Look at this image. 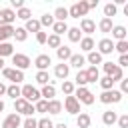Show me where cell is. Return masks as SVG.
<instances>
[{
  "label": "cell",
  "instance_id": "1",
  "mask_svg": "<svg viewBox=\"0 0 128 128\" xmlns=\"http://www.w3.org/2000/svg\"><path fill=\"white\" fill-rule=\"evenodd\" d=\"M20 96H22L26 102H38V100H40V92H38L34 86H30V84H26V86L20 88Z\"/></svg>",
  "mask_w": 128,
  "mask_h": 128
},
{
  "label": "cell",
  "instance_id": "2",
  "mask_svg": "<svg viewBox=\"0 0 128 128\" xmlns=\"http://www.w3.org/2000/svg\"><path fill=\"white\" fill-rule=\"evenodd\" d=\"M104 72H106L108 78H112V82L122 80V68L116 66V64H112V62H104Z\"/></svg>",
  "mask_w": 128,
  "mask_h": 128
},
{
  "label": "cell",
  "instance_id": "3",
  "mask_svg": "<svg viewBox=\"0 0 128 128\" xmlns=\"http://www.w3.org/2000/svg\"><path fill=\"white\" fill-rule=\"evenodd\" d=\"M122 100V92H118V90H104L102 94H100V102L102 104H116V102H120Z\"/></svg>",
  "mask_w": 128,
  "mask_h": 128
},
{
  "label": "cell",
  "instance_id": "4",
  "mask_svg": "<svg viewBox=\"0 0 128 128\" xmlns=\"http://www.w3.org/2000/svg\"><path fill=\"white\" fill-rule=\"evenodd\" d=\"M14 108H16V114L20 112V114H26V116H32L36 110H34V106L30 104V102H26L24 98H18V100H14Z\"/></svg>",
  "mask_w": 128,
  "mask_h": 128
},
{
  "label": "cell",
  "instance_id": "5",
  "mask_svg": "<svg viewBox=\"0 0 128 128\" xmlns=\"http://www.w3.org/2000/svg\"><path fill=\"white\" fill-rule=\"evenodd\" d=\"M78 102H82V104H94V94L86 88V86H82V88H78L76 90V96H74Z\"/></svg>",
  "mask_w": 128,
  "mask_h": 128
},
{
  "label": "cell",
  "instance_id": "6",
  "mask_svg": "<svg viewBox=\"0 0 128 128\" xmlns=\"http://www.w3.org/2000/svg\"><path fill=\"white\" fill-rule=\"evenodd\" d=\"M12 64L16 66V70H24V68H28L32 62H30V58H28L26 54H12Z\"/></svg>",
  "mask_w": 128,
  "mask_h": 128
},
{
  "label": "cell",
  "instance_id": "7",
  "mask_svg": "<svg viewBox=\"0 0 128 128\" xmlns=\"http://www.w3.org/2000/svg\"><path fill=\"white\" fill-rule=\"evenodd\" d=\"M2 74H4V78L12 80L14 84H18V82H22V80H24L22 70H16V68H4V70H2Z\"/></svg>",
  "mask_w": 128,
  "mask_h": 128
},
{
  "label": "cell",
  "instance_id": "8",
  "mask_svg": "<svg viewBox=\"0 0 128 128\" xmlns=\"http://www.w3.org/2000/svg\"><path fill=\"white\" fill-rule=\"evenodd\" d=\"M64 108H66V112H70V114H80V102H78L74 96H66Z\"/></svg>",
  "mask_w": 128,
  "mask_h": 128
},
{
  "label": "cell",
  "instance_id": "9",
  "mask_svg": "<svg viewBox=\"0 0 128 128\" xmlns=\"http://www.w3.org/2000/svg\"><path fill=\"white\" fill-rule=\"evenodd\" d=\"M14 20H16V14H14L10 8L0 10V26H12Z\"/></svg>",
  "mask_w": 128,
  "mask_h": 128
},
{
  "label": "cell",
  "instance_id": "10",
  "mask_svg": "<svg viewBox=\"0 0 128 128\" xmlns=\"http://www.w3.org/2000/svg\"><path fill=\"white\" fill-rule=\"evenodd\" d=\"M98 48H100V50H98L100 56H102V54H110V52L114 50V42H112L110 38H102V40L98 42Z\"/></svg>",
  "mask_w": 128,
  "mask_h": 128
},
{
  "label": "cell",
  "instance_id": "11",
  "mask_svg": "<svg viewBox=\"0 0 128 128\" xmlns=\"http://www.w3.org/2000/svg\"><path fill=\"white\" fill-rule=\"evenodd\" d=\"M34 64H36V68H38V72H40V70H46V68L52 64V60H50L48 54H40V56H36Z\"/></svg>",
  "mask_w": 128,
  "mask_h": 128
},
{
  "label": "cell",
  "instance_id": "12",
  "mask_svg": "<svg viewBox=\"0 0 128 128\" xmlns=\"http://www.w3.org/2000/svg\"><path fill=\"white\" fill-rule=\"evenodd\" d=\"M20 126V116L18 114H8L6 120L2 122V128H18Z\"/></svg>",
  "mask_w": 128,
  "mask_h": 128
},
{
  "label": "cell",
  "instance_id": "13",
  "mask_svg": "<svg viewBox=\"0 0 128 128\" xmlns=\"http://www.w3.org/2000/svg\"><path fill=\"white\" fill-rule=\"evenodd\" d=\"M80 32H86V34H92L94 30H96V24L90 20V18H84L82 22H80V28H78Z\"/></svg>",
  "mask_w": 128,
  "mask_h": 128
},
{
  "label": "cell",
  "instance_id": "14",
  "mask_svg": "<svg viewBox=\"0 0 128 128\" xmlns=\"http://www.w3.org/2000/svg\"><path fill=\"white\" fill-rule=\"evenodd\" d=\"M68 72H70V68H68V64H58V66L54 68V74H56V78H60V80H66V76H68Z\"/></svg>",
  "mask_w": 128,
  "mask_h": 128
},
{
  "label": "cell",
  "instance_id": "15",
  "mask_svg": "<svg viewBox=\"0 0 128 128\" xmlns=\"http://www.w3.org/2000/svg\"><path fill=\"white\" fill-rule=\"evenodd\" d=\"M56 54H58V58L64 62V60H70V56H72V50H70L68 46H58V48H56Z\"/></svg>",
  "mask_w": 128,
  "mask_h": 128
},
{
  "label": "cell",
  "instance_id": "16",
  "mask_svg": "<svg viewBox=\"0 0 128 128\" xmlns=\"http://www.w3.org/2000/svg\"><path fill=\"white\" fill-rule=\"evenodd\" d=\"M84 62H86V58H84L82 54H72V56H70V66H74V68H78V70L84 66Z\"/></svg>",
  "mask_w": 128,
  "mask_h": 128
},
{
  "label": "cell",
  "instance_id": "17",
  "mask_svg": "<svg viewBox=\"0 0 128 128\" xmlns=\"http://www.w3.org/2000/svg\"><path fill=\"white\" fill-rule=\"evenodd\" d=\"M116 120H118V116H116V112H112V110H106V112L102 114V122H104L106 126H112Z\"/></svg>",
  "mask_w": 128,
  "mask_h": 128
},
{
  "label": "cell",
  "instance_id": "18",
  "mask_svg": "<svg viewBox=\"0 0 128 128\" xmlns=\"http://www.w3.org/2000/svg\"><path fill=\"white\" fill-rule=\"evenodd\" d=\"M14 54V46L10 42H0V58L4 56H12Z\"/></svg>",
  "mask_w": 128,
  "mask_h": 128
},
{
  "label": "cell",
  "instance_id": "19",
  "mask_svg": "<svg viewBox=\"0 0 128 128\" xmlns=\"http://www.w3.org/2000/svg\"><path fill=\"white\" fill-rule=\"evenodd\" d=\"M24 30L26 32H40V22L38 20H34V18H30V20H26V26H24Z\"/></svg>",
  "mask_w": 128,
  "mask_h": 128
},
{
  "label": "cell",
  "instance_id": "20",
  "mask_svg": "<svg viewBox=\"0 0 128 128\" xmlns=\"http://www.w3.org/2000/svg\"><path fill=\"white\" fill-rule=\"evenodd\" d=\"M110 32H112V36H114L118 42H120V40H126V28H124V26H114Z\"/></svg>",
  "mask_w": 128,
  "mask_h": 128
},
{
  "label": "cell",
  "instance_id": "21",
  "mask_svg": "<svg viewBox=\"0 0 128 128\" xmlns=\"http://www.w3.org/2000/svg\"><path fill=\"white\" fill-rule=\"evenodd\" d=\"M54 94H56V88H54L52 84H46V86L42 88V92H40V96H44L46 100H54Z\"/></svg>",
  "mask_w": 128,
  "mask_h": 128
},
{
  "label": "cell",
  "instance_id": "22",
  "mask_svg": "<svg viewBox=\"0 0 128 128\" xmlns=\"http://www.w3.org/2000/svg\"><path fill=\"white\" fill-rule=\"evenodd\" d=\"M14 28L12 26H0V42H6L8 38H12Z\"/></svg>",
  "mask_w": 128,
  "mask_h": 128
},
{
  "label": "cell",
  "instance_id": "23",
  "mask_svg": "<svg viewBox=\"0 0 128 128\" xmlns=\"http://www.w3.org/2000/svg\"><path fill=\"white\" fill-rule=\"evenodd\" d=\"M76 124H78V128H90V116L88 114H78V118H76Z\"/></svg>",
  "mask_w": 128,
  "mask_h": 128
},
{
  "label": "cell",
  "instance_id": "24",
  "mask_svg": "<svg viewBox=\"0 0 128 128\" xmlns=\"http://www.w3.org/2000/svg\"><path fill=\"white\" fill-rule=\"evenodd\" d=\"M80 48H82L84 52H92V48H94V40H92L90 36L82 38V40H80Z\"/></svg>",
  "mask_w": 128,
  "mask_h": 128
},
{
  "label": "cell",
  "instance_id": "25",
  "mask_svg": "<svg viewBox=\"0 0 128 128\" xmlns=\"http://www.w3.org/2000/svg\"><path fill=\"white\" fill-rule=\"evenodd\" d=\"M60 110H62V102H58V100H48V112H50V114H60Z\"/></svg>",
  "mask_w": 128,
  "mask_h": 128
},
{
  "label": "cell",
  "instance_id": "26",
  "mask_svg": "<svg viewBox=\"0 0 128 128\" xmlns=\"http://www.w3.org/2000/svg\"><path fill=\"white\" fill-rule=\"evenodd\" d=\"M52 18H56L58 22H66V18H68V10L60 6V8H56V12H54V16H52Z\"/></svg>",
  "mask_w": 128,
  "mask_h": 128
},
{
  "label": "cell",
  "instance_id": "27",
  "mask_svg": "<svg viewBox=\"0 0 128 128\" xmlns=\"http://www.w3.org/2000/svg\"><path fill=\"white\" fill-rule=\"evenodd\" d=\"M68 38H70V42H80L82 40V32L78 28H68Z\"/></svg>",
  "mask_w": 128,
  "mask_h": 128
},
{
  "label": "cell",
  "instance_id": "28",
  "mask_svg": "<svg viewBox=\"0 0 128 128\" xmlns=\"http://www.w3.org/2000/svg\"><path fill=\"white\" fill-rule=\"evenodd\" d=\"M98 76H100V74H98V68H96V66H90V68L86 70V78H88V82H96V80H100Z\"/></svg>",
  "mask_w": 128,
  "mask_h": 128
},
{
  "label": "cell",
  "instance_id": "29",
  "mask_svg": "<svg viewBox=\"0 0 128 128\" xmlns=\"http://www.w3.org/2000/svg\"><path fill=\"white\" fill-rule=\"evenodd\" d=\"M52 28H54V34H56V36H60V34H64V32H68L66 22H54V24H52Z\"/></svg>",
  "mask_w": 128,
  "mask_h": 128
},
{
  "label": "cell",
  "instance_id": "30",
  "mask_svg": "<svg viewBox=\"0 0 128 128\" xmlns=\"http://www.w3.org/2000/svg\"><path fill=\"white\" fill-rule=\"evenodd\" d=\"M76 84H78V88H82V86H86V84H88L86 70H78V74H76Z\"/></svg>",
  "mask_w": 128,
  "mask_h": 128
},
{
  "label": "cell",
  "instance_id": "31",
  "mask_svg": "<svg viewBox=\"0 0 128 128\" xmlns=\"http://www.w3.org/2000/svg\"><path fill=\"white\" fill-rule=\"evenodd\" d=\"M6 94H8L10 98L18 100V98H20V88H18V84H12V86H8V88H6Z\"/></svg>",
  "mask_w": 128,
  "mask_h": 128
},
{
  "label": "cell",
  "instance_id": "32",
  "mask_svg": "<svg viewBox=\"0 0 128 128\" xmlns=\"http://www.w3.org/2000/svg\"><path fill=\"white\" fill-rule=\"evenodd\" d=\"M88 62L92 64V66H96V64H102V56L98 54V52H88Z\"/></svg>",
  "mask_w": 128,
  "mask_h": 128
},
{
  "label": "cell",
  "instance_id": "33",
  "mask_svg": "<svg viewBox=\"0 0 128 128\" xmlns=\"http://www.w3.org/2000/svg\"><path fill=\"white\" fill-rule=\"evenodd\" d=\"M48 80H50V76H48V72H46V70H40V72L36 74V82H38V84L46 86V84H48Z\"/></svg>",
  "mask_w": 128,
  "mask_h": 128
},
{
  "label": "cell",
  "instance_id": "34",
  "mask_svg": "<svg viewBox=\"0 0 128 128\" xmlns=\"http://www.w3.org/2000/svg\"><path fill=\"white\" fill-rule=\"evenodd\" d=\"M12 36H14L18 42H24V40H26V36H28V32H26L24 28H14V34H12Z\"/></svg>",
  "mask_w": 128,
  "mask_h": 128
},
{
  "label": "cell",
  "instance_id": "35",
  "mask_svg": "<svg viewBox=\"0 0 128 128\" xmlns=\"http://www.w3.org/2000/svg\"><path fill=\"white\" fill-rule=\"evenodd\" d=\"M46 44H48L50 48H58V46H62V44H60V36H56V34L48 36V38H46Z\"/></svg>",
  "mask_w": 128,
  "mask_h": 128
},
{
  "label": "cell",
  "instance_id": "36",
  "mask_svg": "<svg viewBox=\"0 0 128 128\" xmlns=\"http://www.w3.org/2000/svg\"><path fill=\"white\" fill-rule=\"evenodd\" d=\"M110 16H116V4H106L104 6V18H110Z\"/></svg>",
  "mask_w": 128,
  "mask_h": 128
},
{
  "label": "cell",
  "instance_id": "37",
  "mask_svg": "<svg viewBox=\"0 0 128 128\" xmlns=\"http://www.w3.org/2000/svg\"><path fill=\"white\" fill-rule=\"evenodd\" d=\"M100 30L102 32H110L112 30V18H102L100 20Z\"/></svg>",
  "mask_w": 128,
  "mask_h": 128
},
{
  "label": "cell",
  "instance_id": "38",
  "mask_svg": "<svg viewBox=\"0 0 128 128\" xmlns=\"http://www.w3.org/2000/svg\"><path fill=\"white\" fill-rule=\"evenodd\" d=\"M30 16H32V12L24 6V8H20L18 12H16V18H22V20H30Z\"/></svg>",
  "mask_w": 128,
  "mask_h": 128
},
{
  "label": "cell",
  "instance_id": "39",
  "mask_svg": "<svg viewBox=\"0 0 128 128\" xmlns=\"http://www.w3.org/2000/svg\"><path fill=\"white\" fill-rule=\"evenodd\" d=\"M114 50H118L120 54H126V52H128V42H126V40L116 42V44H114Z\"/></svg>",
  "mask_w": 128,
  "mask_h": 128
},
{
  "label": "cell",
  "instance_id": "40",
  "mask_svg": "<svg viewBox=\"0 0 128 128\" xmlns=\"http://www.w3.org/2000/svg\"><path fill=\"white\" fill-rule=\"evenodd\" d=\"M100 82V86H102V90H112V86H114V82H112V78H108V76H104L102 80H98Z\"/></svg>",
  "mask_w": 128,
  "mask_h": 128
},
{
  "label": "cell",
  "instance_id": "41",
  "mask_svg": "<svg viewBox=\"0 0 128 128\" xmlns=\"http://www.w3.org/2000/svg\"><path fill=\"white\" fill-rule=\"evenodd\" d=\"M62 92H64L66 96H72V92H74V84L68 82V80H64V82H62Z\"/></svg>",
  "mask_w": 128,
  "mask_h": 128
},
{
  "label": "cell",
  "instance_id": "42",
  "mask_svg": "<svg viewBox=\"0 0 128 128\" xmlns=\"http://www.w3.org/2000/svg\"><path fill=\"white\" fill-rule=\"evenodd\" d=\"M76 8H78V14H80V16H86V14H88V10H90V8H88V4H86V2H82V0H80V2H76Z\"/></svg>",
  "mask_w": 128,
  "mask_h": 128
},
{
  "label": "cell",
  "instance_id": "43",
  "mask_svg": "<svg viewBox=\"0 0 128 128\" xmlns=\"http://www.w3.org/2000/svg\"><path fill=\"white\" fill-rule=\"evenodd\" d=\"M36 112H48V100H38L36 106H34Z\"/></svg>",
  "mask_w": 128,
  "mask_h": 128
},
{
  "label": "cell",
  "instance_id": "44",
  "mask_svg": "<svg viewBox=\"0 0 128 128\" xmlns=\"http://www.w3.org/2000/svg\"><path fill=\"white\" fill-rule=\"evenodd\" d=\"M38 22H40V26H52V24H54V18H52L50 14H44Z\"/></svg>",
  "mask_w": 128,
  "mask_h": 128
},
{
  "label": "cell",
  "instance_id": "45",
  "mask_svg": "<svg viewBox=\"0 0 128 128\" xmlns=\"http://www.w3.org/2000/svg\"><path fill=\"white\" fill-rule=\"evenodd\" d=\"M36 128H54V124H52V120L42 118V120H38V122H36Z\"/></svg>",
  "mask_w": 128,
  "mask_h": 128
},
{
  "label": "cell",
  "instance_id": "46",
  "mask_svg": "<svg viewBox=\"0 0 128 128\" xmlns=\"http://www.w3.org/2000/svg\"><path fill=\"white\" fill-rule=\"evenodd\" d=\"M118 124H120V128H128V114H122L118 118Z\"/></svg>",
  "mask_w": 128,
  "mask_h": 128
},
{
  "label": "cell",
  "instance_id": "47",
  "mask_svg": "<svg viewBox=\"0 0 128 128\" xmlns=\"http://www.w3.org/2000/svg\"><path fill=\"white\" fill-rule=\"evenodd\" d=\"M24 128H36V120H34L32 116H28V118L24 120Z\"/></svg>",
  "mask_w": 128,
  "mask_h": 128
},
{
  "label": "cell",
  "instance_id": "48",
  "mask_svg": "<svg viewBox=\"0 0 128 128\" xmlns=\"http://www.w3.org/2000/svg\"><path fill=\"white\" fill-rule=\"evenodd\" d=\"M46 38H48V34H46V32H38V34H36L38 44H46Z\"/></svg>",
  "mask_w": 128,
  "mask_h": 128
},
{
  "label": "cell",
  "instance_id": "49",
  "mask_svg": "<svg viewBox=\"0 0 128 128\" xmlns=\"http://www.w3.org/2000/svg\"><path fill=\"white\" fill-rule=\"evenodd\" d=\"M116 66H128V54H120V60Z\"/></svg>",
  "mask_w": 128,
  "mask_h": 128
},
{
  "label": "cell",
  "instance_id": "50",
  "mask_svg": "<svg viewBox=\"0 0 128 128\" xmlns=\"http://www.w3.org/2000/svg\"><path fill=\"white\" fill-rule=\"evenodd\" d=\"M10 4H12L14 8H18V10L24 8V0H10Z\"/></svg>",
  "mask_w": 128,
  "mask_h": 128
},
{
  "label": "cell",
  "instance_id": "51",
  "mask_svg": "<svg viewBox=\"0 0 128 128\" xmlns=\"http://www.w3.org/2000/svg\"><path fill=\"white\" fill-rule=\"evenodd\" d=\"M120 92H122V94L128 92V80H124V78H122V90H120Z\"/></svg>",
  "mask_w": 128,
  "mask_h": 128
},
{
  "label": "cell",
  "instance_id": "52",
  "mask_svg": "<svg viewBox=\"0 0 128 128\" xmlns=\"http://www.w3.org/2000/svg\"><path fill=\"white\" fill-rule=\"evenodd\" d=\"M88 4V8H96L98 6V0H90V2H86Z\"/></svg>",
  "mask_w": 128,
  "mask_h": 128
},
{
  "label": "cell",
  "instance_id": "53",
  "mask_svg": "<svg viewBox=\"0 0 128 128\" xmlns=\"http://www.w3.org/2000/svg\"><path fill=\"white\" fill-rule=\"evenodd\" d=\"M2 94H6V86L0 82V96H2Z\"/></svg>",
  "mask_w": 128,
  "mask_h": 128
},
{
  "label": "cell",
  "instance_id": "54",
  "mask_svg": "<svg viewBox=\"0 0 128 128\" xmlns=\"http://www.w3.org/2000/svg\"><path fill=\"white\" fill-rule=\"evenodd\" d=\"M54 128H68V126H66V124H64V122H60V124H56V126H54Z\"/></svg>",
  "mask_w": 128,
  "mask_h": 128
},
{
  "label": "cell",
  "instance_id": "55",
  "mask_svg": "<svg viewBox=\"0 0 128 128\" xmlns=\"http://www.w3.org/2000/svg\"><path fill=\"white\" fill-rule=\"evenodd\" d=\"M0 70H4V58H0Z\"/></svg>",
  "mask_w": 128,
  "mask_h": 128
},
{
  "label": "cell",
  "instance_id": "56",
  "mask_svg": "<svg viewBox=\"0 0 128 128\" xmlns=\"http://www.w3.org/2000/svg\"><path fill=\"white\" fill-rule=\"evenodd\" d=\"M2 110H4V102L0 100V112H2Z\"/></svg>",
  "mask_w": 128,
  "mask_h": 128
}]
</instances>
